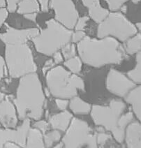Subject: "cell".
I'll use <instances>...</instances> for the list:
<instances>
[{"instance_id": "6da1fadb", "label": "cell", "mask_w": 141, "mask_h": 148, "mask_svg": "<svg viewBox=\"0 0 141 148\" xmlns=\"http://www.w3.org/2000/svg\"><path fill=\"white\" fill-rule=\"evenodd\" d=\"M12 101L16 106L19 120L23 121L26 118L34 120L41 119L44 113L46 97L36 72L20 78L16 97Z\"/></svg>"}, {"instance_id": "7a4b0ae2", "label": "cell", "mask_w": 141, "mask_h": 148, "mask_svg": "<svg viewBox=\"0 0 141 148\" xmlns=\"http://www.w3.org/2000/svg\"><path fill=\"white\" fill-rule=\"evenodd\" d=\"M76 48L83 63L94 68L119 64L123 60L120 42L110 36L91 38L86 35L77 43Z\"/></svg>"}, {"instance_id": "3957f363", "label": "cell", "mask_w": 141, "mask_h": 148, "mask_svg": "<svg viewBox=\"0 0 141 148\" xmlns=\"http://www.w3.org/2000/svg\"><path fill=\"white\" fill-rule=\"evenodd\" d=\"M48 90L55 98L68 99L85 91V82L78 74L72 73L65 67L56 65L45 75Z\"/></svg>"}, {"instance_id": "277c9868", "label": "cell", "mask_w": 141, "mask_h": 148, "mask_svg": "<svg viewBox=\"0 0 141 148\" xmlns=\"http://www.w3.org/2000/svg\"><path fill=\"white\" fill-rule=\"evenodd\" d=\"M46 25L43 29H39L38 34L31 41L38 53L52 57L55 52L70 42L73 30L65 27L54 18L47 21Z\"/></svg>"}, {"instance_id": "5b68a950", "label": "cell", "mask_w": 141, "mask_h": 148, "mask_svg": "<svg viewBox=\"0 0 141 148\" xmlns=\"http://www.w3.org/2000/svg\"><path fill=\"white\" fill-rule=\"evenodd\" d=\"M4 59L8 75L12 78H20L37 71L38 66L27 43L5 44Z\"/></svg>"}, {"instance_id": "8992f818", "label": "cell", "mask_w": 141, "mask_h": 148, "mask_svg": "<svg viewBox=\"0 0 141 148\" xmlns=\"http://www.w3.org/2000/svg\"><path fill=\"white\" fill-rule=\"evenodd\" d=\"M138 32L132 23L120 11H110L97 28V38L110 36L119 42L125 43L128 38Z\"/></svg>"}, {"instance_id": "52a82bcc", "label": "cell", "mask_w": 141, "mask_h": 148, "mask_svg": "<svg viewBox=\"0 0 141 148\" xmlns=\"http://www.w3.org/2000/svg\"><path fill=\"white\" fill-rule=\"evenodd\" d=\"M64 136L61 140L64 147L66 148L98 147L97 143V134L94 132L87 122L73 117L65 131Z\"/></svg>"}, {"instance_id": "ba28073f", "label": "cell", "mask_w": 141, "mask_h": 148, "mask_svg": "<svg viewBox=\"0 0 141 148\" xmlns=\"http://www.w3.org/2000/svg\"><path fill=\"white\" fill-rule=\"evenodd\" d=\"M125 109L123 101L112 99L108 106H92L90 115L96 126L102 127L112 134L117 129L118 119Z\"/></svg>"}, {"instance_id": "9c48e42d", "label": "cell", "mask_w": 141, "mask_h": 148, "mask_svg": "<svg viewBox=\"0 0 141 148\" xmlns=\"http://www.w3.org/2000/svg\"><path fill=\"white\" fill-rule=\"evenodd\" d=\"M50 8L54 11V19L68 29L73 30L79 13L73 0H50Z\"/></svg>"}, {"instance_id": "30bf717a", "label": "cell", "mask_w": 141, "mask_h": 148, "mask_svg": "<svg viewBox=\"0 0 141 148\" xmlns=\"http://www.w3.org/2000/svg\"><path fill=\"white\" fill-rule=\"evenodd\" d=\"M137 85L127 75L115 69L109 70L105 80V86L108 92L119 97H125Z\"/></svg>"}, {"instance_id": "8fae6325", "label": "cell", "mask_w": 141, "mask_h": 148, "mask_svg": "<svg viewBox=\"0 0 141 148\" xmlns=\"http://www.w3.org/2000/svg\"><path fill=\"white\" fill-rule=\"evenodd\" d=\"M6 27L4 32H0V40L4 44H23L31 41L37 36L39 29L36 27L27 29H16L4 23Z\"/></svg>"}, {"instance_id": "7c38bea8", "label": "cell", "mask_w": 141, "mask_h": 148, "mask_svg": "<svg viewBox=\"0 0 141 148\" xmlns=\"http://www.w3.org/2000/svg\"><path fill=\"white\" fill-rule=\"evenodd\" d=\"M30 127V119L26 118L23 120V123L19 127L13 129H0V148L4 147L7 142L16 143L21 147H25L27 135Z\"/></svg>"}, {"instance_id": "4fadbf2b", "label": "cell", "mask_w": 141, "mask_h": 148, "mask_svg": "<svg viewBox=\"0 0 141 148\" xmlns=\"http://www.w3.org/2000/svg\"><path fill=\"white\" fill-rule=\"evenodd\" d=\"M18 122V114L10 96H6L5 99L0 102V123L4 128L13 129L17 127Z\"/></svg>"}, {"instance_id": "5bb4252c", "label": "cell", "mask_w": 141, "mask_h": 148, "mask_svg": "<svg viewBox=\"0 0 141 148\" xmlns=\"http://www.w3.org/2000/svg\"><path fill=\"white\" fill-rule=\"evenodd\" d=\"M82 4L88 10V17L94 23L99 24L108 16L110 11L103 7L101 0H81Z\"/></svg>"}, {"instance_id": "9a60e30c", "label": "cell", "mask_w": 141, "mask_h": 148, "mask_svg": "<svg viewBox=\"0 0 141 148\" xmlns=\"http://www.w3.org/2000/svg\"><path fill=\"white\" fill-rule=\"evenodd\" d=\"M129 148L141 147V124L140 122H131L125 129V140Z\"/></svg>"}, {"instance_id": "2e32d148", "label": "cell", "mask_w": 141, "mask_h": 148, "mask_svg": "<svg viewBox=\"0 0 141 148\" xmlns=\"http://www.w3.org/2000/svg\"><path fill=\"white\" fill-rule=\"evenodd\" d=\"M126 103L131 106L132 112L139 122L141 121V86L140 84L133 87L125 96Z\"/></svg>"}, {"instance_id": "e0dca14e", "label": "cell", "mask_w": 141, "mask_h": 148, "mask_svg": "<svg viewBox=\"0 0 141 148\" xmlns=\"http://www.w3.org/2000/svg\"><path fill=\"white\" fill-rule=\"evenodd\" d=\"M73 115L69 111L64 110L61 112L52 115L49 118L48 123L53 129L64 132L70 123Z\"/></svg>"}, {"instance_id": "ac0fdd59", "label": "cell", "mask_w": 141, "mask_h": 148, "mask_svg": "<svg viewBox=\"0 0 141 148\" xmlns=\"http://www.w3.org/2000/svg\"><path fill=\"white\" fill-rule=\"evenodd\" d=\"M134 115L133 112L122 113L117 122V129L112 133V135L118 143H122L125 140V132L126 127L133 121Z\"/></svg>"}, {"instance_id": "d6986e66", "label": "cell", "mask_w": 141, "mask_h": 148, "mask_svg": "<svg viewBox=\"0 0 141 148\" xmlns=\"http://www.w3.org/2000/svg\"><path fill=\"white\" fill-rule=\"evenodd\" d=\"M25 147H45L44 141H43V135L39 129L34 127L29 128L26 138Z\"/></svg>"}, {"instance_id": "ffe728a7", "label": "cell", "mask_w": 141, "mask_h": 148, "mask_svg": "<svg viewBox=\"0 0 141 148\" xmlns=\"http://www.w3.org/2000/svg\"><path fill=\"white\" fill-rule=\"evenodd\" d=\"M68 107L70 110L75 115H87L90 113L92 106L85 101L78 95L70 99Z\"/></svg>"}, {"instance_id": "44dd1931", "label": "cell", "mask_w": 141, "mask_h": 148, "mask_svg": "<svg viewBox=\"0 0 141 148\" xmlns=\"http://www.w3.org/2000/svg\"><path fill=\"white\" fill-rule=\"evenodd\" d=\"M20 15L40 12L38 0H21L17 4L16 11Z\"/></svg>"}, {"instance_id": "7402d4cb", "label": "cell", "mask_w": 141, "mask_h": 148, "mask_svg": "<svg viewBox=\"0 0 141 148\" xmlns=\"http://www.w3.org/2000/svg\"><path fill=\"white\" fill-rule=\"evenodd\" d=\"M125 50L128 55H133L141 50V33L137 32L125 42Z\"/></svg>"}, {"instance_id": "603a6c76", "label": "cell", "mask_w": 141, "mask_h": 148, "mask_svg": "<svg viewBox=\"0 0 141 148\" xmlns=\"http://www.w3.org/2000/svg\"><path fill=\"white\" fill-rule=\"evenodd\" d=\"M127 77L136 84L141 82V51L136 54V66L133 69L127 72Z\"/></svg>"}, {"instance_id": "cb8c5ba5", "label": "cell", "mask_w": 141, "mask_h": 148, "mask_svg": "<svg viewBox=\"0 0 141 148\" xmlns=\"http://www.w3.org/2000/svg\"><path fill=\"white\" fill-rule=\"evenodd\" d=\"M83 64L82 60H80L79 56H77V55L64 60L63 62L64 66L72 73L74 74H78L81 71Z\"/></svg>"}, {"instance_id": "d4e9b609", "label": "cell", "mask_w": 141, "mask_h": 148, "mask_svg": "<svg viewBox=\"0 0 141 148\" xmlns=\"http://www.w3.org/2000/svg\"><path fill=\"white\" fill-rule=\"evenodd\" d=\"M43 135L45 147H53L55 143L59 142L62 139L61 133L57 129H53L50 132H46Z\"/></svg>"}, {"instance_id": "484cf974", "label": "cell", "mask_w": 141, "mask_h": 148, "mask_svg": "<svg viewBox=\"0 0 141 148\" xmlns=\"http://www.w3.org/2000/svg\"><path fill=\"white\" fill-rule=\"evenodd\" d=\"M60 50H61V53L62 54L64 60L73 58L77 54L76 45L71 42H69L66 45H65Z\"/></svg>"}, {"instance_id": "4316f807", "label": "cell", "mask_w": 141, "mask_h": 148, "mask_svg": "<svg viewBox=\"0 0 141 148\" xmlns=\"http://www.w3.org/2000/svg\"><path fill=\"white\" fill-rule=\"evenodd\" d=\"M110 11H118L129 0H104Z\"/></svg>"}, {"instance_id": "83f0119b", "label": "cell", "mask_w": 141, "mask_h": 148, "mask_svg": "<svg viewBox=\"0 0 141 148\" xmlns=\"http://www.w3.org/2000/svg\"><path fill=\"white\" fill-rule=\"evenodd\" d=\"M86 36V33L82 30H75L73 31V33L70 37V42L73 43H78L83 39L84 37Z\"/></svg>"}, {"instance_id": "f1b7e54d", "label": "cell", "mask_w": 141, "mask_h": 148, "mask_svg": "<svg viewBox=\"0 0 141 148\" xmlns=\"http://www.w3.org/2000/svg\"><path fill=\"white\" fill-rule=\"evenodd\" d=\"M90 20V18L88 16H83L79 17L78 19L77 20L76 23H75L74 29L75 30H82L84 31L85 27L87 25V23Z\"/></svg>"}, {"instance_id": "f546056e", "label": "cell", "mask_w": 141, "mask_h": 148, "mask_svg": "<svg viewBox=\"0 0 141 148\" xmlns=\"http://www.w3.org/2000/svg\"><path fill=\"white\" fill-rule=\"evenodd\" d=\"M49 123L45 120H41V119H38L36 120V122L32 125V127L36 128V129H39L42 132V134H44L46 132H48V128H49Z\"/></svg>"}, {"instance_id": "4dcf8cb0", "label": "cell", "mask_w": 141, "mask_h": 148, "mask_svg": "<svg viewBox=\"0 0 141 148\" xmlns=\"http://www.w3.org/2000/svg\"><path fill=\"white\" fill-rule=\"evenodd\" d=\"M110 138V134H105V133H99L97 134V145L103 146L105 144V143Z\"/></svg>"}, {"instance_id": "1f68e13d", "label": "cell", "mask_w": 141, "mask_h": 148, "mask_svg": "<svg viewBox=\"0 0 141 148\" xmlns=\"http://www.w3.org/2000/svg\"><path fill=\"white\" fill-rule=\"evenodd\" d=\"M21 0H6V8L9 13H13L16 11L17 4Z\"/></svg>"}, {"instance_id": "d6a6232c", "label": "cell", "mask_w": 141, "mask_h": 148, "mask_svg": "<svg viewBox=\"0 0 141 148\" xmlns=\"http://www.w3.org/2000/svg\"><path fill=\"white\" fill-rule=\"evenodd\" d=\"M68 103H69L68 99L60 98H56V99H55V103H56V106L60 110H66L67 107L68 106Z\"/></svg>"}, {"instance_id": "836d02e7", "label": "cell", "mask_w": 141, "mask_h": 148, "mask_svg": "<svg viewBox=\"0 0 141 148\" xmlns=\"http://www.w3.org/2000/svg\"><path fill=\"white\" fill-rule=\"evenodd\" d=\"M6 73H8V71L6 64H5L4 59L2 56L0 55V85H1V80L6 75Z\"/></svg>"}, {"instance_id": "e575fe53", "label": "cell", "mask_w": 141, "mask_h": 148, "mask_svg": "<svg viewBox=\"0 0 141 148\" xmlns=\"http://www.w3.org/2000/svg\"><path fill=\"white\" fill-rule=\"evenodd\" d=\"M8 11L6 7L0 8V30L8 16Z\"/></svg>"}, {"instance_id": "d590c367", "label": "cell", "mask_w": 141, "mask_h": 148, "mask_svg": "<svg viewBox=\"0 0 141 148\" xmlns=\"http://www.w3.org/2000/svg\"><path fill=\"white\" fill-rule=\"evenodd\" d=\"M39 4L40 11L48 13L50 10V0H38Z\"/></svg>"}, {"instance_id": "8d00e7d4", "label": "cell", "mask_w": 141, "mask_h": 148, "mask_svg": "<svg viewBox=\"0 0 141 148\" xmlns=\"http://www.w3.org/2000/svg\"><path fill=\"white\" fill-rule=\"evenodd\" d=\"M55 66H56V64L54 63L53 59H49V60H46L43 66L42 67V72H43V75H46L47 72L50 69H51L52 68H53Z\"/></svg>"}, {"instance_id": "74e56055", "label": "cell", "mask_w": 141, "mask_h": 148, "mask_svg": "<svg viewBox=\"0 0 141 148\" xmlns=\"http://www.w3.org/2000/svg\"><path fill=\"white\" fill-rule=\"evenodd\" d=\"M52 57H53V62H54V63L56 65L60 64L63 63L64 61V59L63 58L62 54V53L60 50L55 52V53L52 55Z\"/></svg>"}, {"instance_id": "f35d334b", "label": "cell", "mask_w": 141, "mask_h": 148, "mask_svg": "<svg viewBox=\"0 0 141 148\" xmlns=\"http://www.w3.org/2000/svg\"><path fill=\"white\" fill-rule=\"evenodd\" d=\"M37 16H38L37 13H28V14L23 15V17H24L25 19L28 20V21H29L36 22Z\"/></svg>"}, {"instance_id": "ab89813d", "label": "cell", "mask_w": 141, "mask_h": 148, "mask_svg": "<svg viewBox=\"0 0 141 148\" xmlns=\"http://www.w3.org/2000/svg\"><path fill=\"white\" fill-rule=\"evenodd\" d=\"M5 148H8V147H12V148H19L21 147L18 144H16V143H13V142H7L4 145V147Z\"/></svg>"}, {"instance_id": "60d3db41", "label": "cell", "mask_w": 141, "mask_h": 148, "mask_svg": "<svg viewBox=\"0 0 141 148\" xmlns=\"http://www.w3.org/2000/svg\"><path fill=\"white\" fill-rule=\"evenodd\" d=\"M6 7V0H0V8Z\"/></svg>"}, {"instance_id": "b9f144b4", "label": "cell", "mask_w": 141, "mask_h": 148, "mask_svg": "<svg viewBox=\"0 0 141 148\" xmlns=\"http://www.w3.org/2000/svg\"><path fill=\"white\" fill-rule=\"evenodd\" d=\"M135 26H136V27L137 28L138 32H140V30H141V23H140V22H138V23H137L136 24H135Z\"/></svg>"}, {"instance_id": "7bdbcfd3", "label": "cell", "mask_w": 141, "mask_h": 148, "mask_svg": "<svg viewBox=\"0 0 141 148\" xmlns=\"http://www.w3.org/2000/svg\"><path fill=\"white\" fill-rule=\"evenodd\" d=\"M6 95H5L4 93H3V92H0V102L2 101L3 100L5 99V97H6Z\"/></svg>"}, {"instance_id": "ee69618b", "label": "cell", "mask_w": 141, "mask_h": 148, "mask_svg": "<svg viewBox=\"0 0 141 148\" xmlns=\"http://www.w3.org/2000/svg\"><path fill=\"white\" fill-rule=\"evenodd\" d=\"M64 147V145H63V143H62V142H60V143H58V144H57L56 145H55V146H53V147H55V148H57V147Z\"/></svg>"}, {"instance_id": "f6af8a7d", "label": "cell", "mask_w": 141, "mask_h": 148, "mask_svg": "<svg viewBox=\"0 0 141 148\" xmlns=\"http://www.w3.org/2000/svg\"><path fill=\"white\" fill-rule=\"evenodd\" d=\"M140 1H141V0H131V1L132 2V4H135V5L138 4L140 2Z\"/></svg>"}]
</instances>
